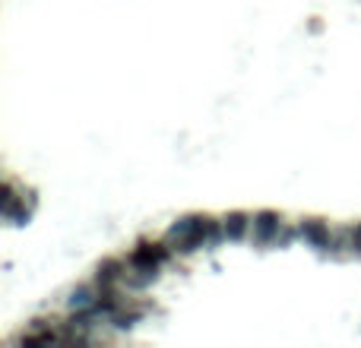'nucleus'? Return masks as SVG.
Instances as JSON below:
<instances>
[{"label": "nucleus", "mask_w": 361, "mask_h": 348, "mask_svg": "<svg viewBox=\"0 0 361 348\" xmlns=\"http://www.w3.org/2000/svg\"><path fill=\"white\" fill-rule=\"evenodd\" d=\"M165 241L175 247L178 256H193L225 241V222L219 216H206V212H187L169 225Z\"/></svg>", "instance_id": "1"}, {"label": "nucleus", "mask_w": 361, "mask_h": 348, "mask_svg": "<svg viewBox=\"0 0 361 348\" xmlns=\"http://www.w3.org/2000/svg\"><path fill=\"white\" fill-rule=\"evenodd\" d=\"M35 206H38V193L32 187L19 184L16 178H6L4 180V222L10 225H25L32 216H35Z\"/></svg>", "instance_id": "2"}, {"label": "nucleus", "mask_w": 361, "mask_h": 348, "mask_svg": "<svg viewBox=\"0 0 361 348\" xmlns=\"http://www.w3.org/2000/svg\"><path fill=\"white\" fill-rule=\"evenodd\" d=\"M175 247L169 241H156V237H140L137 244L127 254V266L133 269H165L171 260H175Z\"/></svg>", "instance_id": "3"}, {"label": "nucleus", "mask_w": 361, "mask_h": 348, "mask_svg": "<svg viewBox=\"0 0 361 348\" xmlns=\"http://www.w3.org/2000/svg\"><path fill=\"white\" fill-rule=\"evenodd\" d=\"M282 225H286V216H282V212L257 209L254 212V228H250V241H254L257 247H276Z\"/></svg>", "instance_id": "4"}, {"label": "nucleus", "mask_w": 361, "mask_h": 348, "mask_svg": "<svg viewBox=\"0 0 361 348\" xmlns=\"http://www.w3.org/2000/svg\"><path fill=\"white\" fill-rule=\"evenodd\" d=\"M152 311H156V304H152V301H140V298H133V294H130V301H127L118 313H111V317H108V326H111L114 333H130L133 326L143 323Z\"/></svg>", "instance_id": "5"}, {"label": "nucleus", "mask_w": 361, "mask_h": 348, "mask_svg": "<svg viewBox=\"0 0 361 348\" xmlns=\"http://www.w3.org/2000/svg\"><path fill=\"white\" fill-rule=\"evenodd\" d=\"M298 235L305 237V244H311L314 250L320 254H330V244H333V225L326 222L324 216H307L298 222Z\"/></svg>", "instance_id": "6"}, {"label": "nucleus", "mask_w": 361, "mask_h": 348, "mask_svg": "<svg viewBox=\"0 0 361 348\" xmlns=\"http://www.w3.org/2000/svg\"><path fill=\"white\" fill-rule=\"evenodd\" d=\"M127 256H102L95 263V275L92 282L99 288H108V285H124V275H127Z\"/></svg>", "instance_id": "7"}, {"label": "nucleus", "mask_w": 361, "mask_h": 348, "mask_svg": "<svg viewBox=\"0 0 361 348\" xmlns=\"http://www.w3.org/2000/svg\"><path fill=\"white\" fill-rule=\"evenodd\" d=\"M225 222V241L238 244L244 237H250V228H254V212H244V209H231L222 216Z\"/></svg>", "instance_id": "8"}, {"label": "nucleus", "mask_w": 361, "mask_h": 348, "mask_svg": "<svg viewBox=\"0 0 361 348\" xmlns=\"http://www.w3.org/2000/svg\"><path fill=\"white\" fill-rule=\"evenodd\" d=\"M95 301H99V285L95 282H86V285H76L67 298V311L76 313V311H92Z\"/></svg>", "instance_id": "9"}, {"label": "nucleus", "mask_w": 361, "mask_h": 348, "mask_svg": "<svg viewBox=\"0 0 361 348\" xmlns=\"http://www.w3.org/2000/svg\"><path fill=\"white\" fill-rule=\"evenodd\" d=\"M345 241H349V256H361V222L345 225Z\"/></svg>", "instance_id": "10"}, {"label": "nucleus", "mask_w": 361, "mask_h": 348, "mask_svg": "<svg viewBox=\"0 0 361 348\" xmlns=\"http://www.w3.org/2000/svg\"><path fill=\"white\" fill-rule=\"evenodd\" d=\"M295 235H298V228H292V225H282V231H279V241H276V247H288V244L295 241Z\"/></svg>", "instance_id": "11"}, {"label": "nucleus", "mask_w": 361, "mask_h": 348, "mask_svg": "<svg viewBox=\"0 0 361 348\" xmlns=\"http://www.w3.org/2000/svg\"><path fill=\"white\" fill-rule=\"evenodd\" d=\"M307 32H311V35H320V32H324V23H320V16H314L311 23H307Z\"/></svg>", "instance_id": "12"}]
</instances>
